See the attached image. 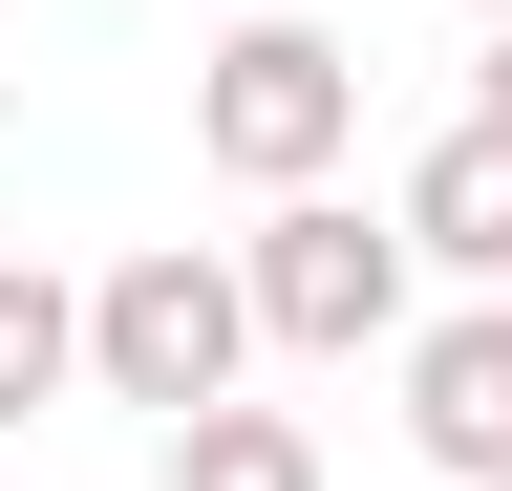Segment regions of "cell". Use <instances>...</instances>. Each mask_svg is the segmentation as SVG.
<instances>
[{"label": "cell", "instance_id": "6da1fadb", "mask_svg": "<svg viewBox=\"0 0 512 491\" xmlns=\"http://www.w3.org/2000/svg\"><path fill=\"white\" fill-rule=\"evenodd\" d=\"M235 278H256V342H278V363H406L427 321H406V299H427V235L406 214H363V193H278V214H256L235 235Z\"/></svg>", "mask_w": 512, "mask_h": 491}, {"label": "cell", "instance_id": "7a4b0ae2", "mask_svg": "<svg viewBox=\"0 0 512 491\" xmlns=\"http://www.w3.org/2000/svg\"><path fill=\"white\" fill-rule=\"evenodd\" d=\"M86 385H107V406H150V427L235 406V385H256V278L214 257V235L107 257V278H86Z\"/></svg>", "mask_w": 512, "mask_h": 491}, {"label": "cell", "instance_id": "3957f363", "mask_svg": "<svg viewBox=\"0 0 512 491\" xmlns=\"http://www.w3.org/2000/svg\"><path fill=\"white\" fill-rule=\"evenodd\" d=\"M192 150H214L256 214L320 193V171L363 150V43H342V22H235L214 65H192Z\"/></svg>", "mask_w": 512, "mask_h": 491}, {"label": "cell", "instance_id": "277c9868", "mask_svg": "<svg viewBox=\"0 0 512 491\" xmlns=\"http://www.w3.org/2000/svg\"><path fill=\"white\" fill-rule=\"evenodd\" d=\"M406 449L448 491H512V299H448L406 342Z\"/></svg>", "mask_w": 512, "mask_h": 491}, {"label": "cell", "instance_id": "5b68a950", "mask_svg": "<svg viewBox=\"0 0 512 491\" xmlns=\"http://www.w3.org/2000/svg\"><path fill=\"white\" fill-rule=\"evenodd\" d=\"M384 214L427 235V278H470V299H512V129H491V107H448V129L406 150V193H384Z\"/></svg>", "mask_w": 512, "mask_h": 491}, {"label": "cell", "instance_id": "8992f818", "mask_svg": "<svg viewBox=\"0 0 512 491\" xmlns=\"http://www.w3.org/2000/svg\"><path fill=\"white\" fill-rule=\"evenodd\" d=\"M150 491H320V427L299 406H192V427H150Z\"/></svg>", "mask_w": 512, "mask_h": 491}, {"label": "cell", "instance_id": "52a82bcc", "mask_svg": "<svg viewBox=\"0 0 512 491\" xmlns=\"http://www.w3.org/2000/svg\"><path fill=\"white\" fill-rule=\"evenodd\" d=\"M64 385H86V299H64L43 257H0V427H43Z\"/></svg>", "mask_w": 512, "mask_h": 491}, {"label": "cell", "instance_id": "ba28073f", "mask_svg": "<svg viewBox=\"0 0 512 491\" xmlns=\"http://www.w3.org/2000/svg\"><path fill=\"white\" fill-rule=\"evenodd\" d=\"M470 107H491V129H512V22H491V65H470Z\"/></svg>", "mask_w": 512, "mask_h": 491}, {"label": "cell", "instance_id": "9c48e42d", "mask_svg": "<svg viewBox=\"0 0 512 491\" xmlns=\"http://www.w3.org/2000/svg\"><path fill=\"white\" fill-rule=\"evenodd\" d=\"M470 22H512V0H470Z\"/></svg>", "mask_w": 512, "mask_h": 491}]
</instances>
